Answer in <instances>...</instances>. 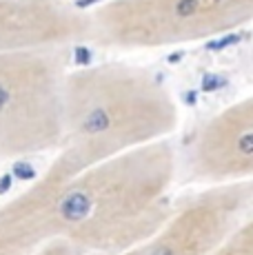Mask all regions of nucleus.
<instances>
[{"mask_svg": "<svg viewBox=\"0 0 253 255\" xmlns=\"http://www.w3.org/2000/svg\"><path fill=\"white\" fill-rule=\"evenodd\" d=\"M169 87L144 67L100 62L67 73L65 138L51 164L76 178L167 140L178 127Z\"/></svg>", "mask_w": 253, "mask_h": 255, "instance_id": "obj_1", "label": "nucleus"}, {"mask_svg": "<svg viewBox=\"0 0 253 255\" xmlns=\"http://www.w3.org/2000/svg\"><path fill=\"white\" fill-rule=\"evenodd\" d=\"M178 158L162 140L67 180L62 240L91 255H125L147 242L173 211Z\"/></svg>", "mask_w": 253, "mask_h": 255, "instance_id": "obj_2", "label": "nucleus"}, {"mask_svg": "<svg viewBox=\"0 0 253 255\" xmlns=\"http://www.w3.org/2000/svg\"><path fill=\"white\" fill-rule=\"evenodd\" d=\"M91 13V42L162 49L207 40L253 22V0H107Z\"/></svg>", "mask_w": 253, "mask_h": 255, "instance_id": "obj_3", "label": "nucleus"}, {"mask_svg": "<svg viewBox=\"0 0 253 255\" xmlns=\"http://www.w3.org/2000/svg\"><path fill=\"white\" fill-rule=\"evenodd\" d=\"M67 73L58 51L0 53V160L60 149Z\"/></svg>", "mask_w": 253, "mask_h": 255, "instance_id": "obj_4", "label": "nucleus"}, {"mask_svg": "<svg viewBox=\"0 0 253 255\" xmlns=\"http://www.w3.org/2000/svg\"><path fill=\"white\" fill-rule=\"evenodd\" d=\"M253 213V180L189 195L147 242L125 255H216Z\"/></svg>", "mask_w": 253, "mask_h": 255, "instance_id": "obj_5", "label": "nucleus"}, {"mask_svg": "<svg viewBox=\"0 0 253 255\" xmlns=\"http://www.w3.org/2000/svg\"><path fill=\"white\" fill-rule=\"evenodd\" d=\"M180 171L184 182L209 186L253 180V96L225 107L198 127Z\"/></svg>", "mask_w": 253, "mask_h": 255, "instance_id": "obj_6", "label": "nucleus"}, {"mask_svg": "<svg viewBox=\"0 0 253 255\" xmlns=\"http://www.w3.org/2000/svg\"><path fill=\"white\" fill-rule=\"evenodd\" d=\"M91 42V13L69 0H0V53Z\"/></svg>", "mask_w": 253, "mask_h": 255, "instance_id": "obj_7", "label": "nucleus"}, {"mask_svg": "<svg viewBox=\"0 0 253 255\" xmlns=\"http://www.w3.org/2000/svg\"><path fill=\"white\" fill-rule=\"evenodd\" d=\"M216 255H253V213L238 227Z\"/></svg>", "mask_w": 253, "mask_h": 255, "instance_id": "obj_8", "label": "nucleus"}, {"mask_svg": "<svg viewBox=\"0 0 253 255\" xmlns=\"http://www.w3.org/2000/svg\"><path fill=\"white\" fill-rule=\"evenodd\" d=\"M33 255H91V253H85L82 249L65 242V240H56V242H49L47 247H42L40 251H36Z\"/></svg>", "mask_w": 253, "mask_h": 255, "instance_id": "obj_9", "label": "nucleus"}, {"mask_svg": "<svg viewBox=\"0 0 253 255\" xmlns=\"http://www.w3.org/2000/svg\"><path fill=\"white\" fill-rule=\"evenodd\" d=\"M251 67H253V47H251Z\"/></svg>", "mask_w": 253, "mask_h": 255, "instance_id": "obj_10", "label": "nucleus"}, {"mask_svg": "<svg viewBox=\"0 0 253 255\" xmlns=\"http://www.w3.org/2000/svg\"><path fill=\"white\" fill-rule=\"evenodd\" d=\"M69 2H71V0H69Z\"/></svg>", "mask_w": 253, "mask_h": 255, "instance_id": "obj_11", "label": "nucleus"}]
</instances>
